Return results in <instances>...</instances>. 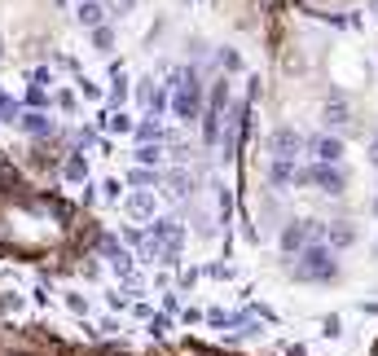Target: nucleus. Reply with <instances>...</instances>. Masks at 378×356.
Instances as JSON below:
<instances>
[{
  "label": "nucleus",
  "instance_id": "obj_12",
  "mask_svg": "<svg viewBox=\"0 0 378 356\" xmlns=\"http://www.w3.org/2000/svg\"><path fill=\"white\" fill-rule=\"evenodd\" d=\"M168 193H172V198L194 193V176H189V172H172V176H168Z\"/></svg>",
  "mask_w": 378,
  "mask_h": 356
},
{
  "label": "nucleus",
  "instance_id": "obj_8",
  "mask_svg": "<svg viewBox=\"0 0 378 356\" xmlns=\"http://www.w3.org/2000/svg\"><path fill=\"white\" fill-rule=\"evenodd\" d=\"M75 18H79V27H102L106 18H110V13H106V5H102V0H79V5H75Z\"/></svg>",
  "mask_w": 378,
  "mask_h": 356
},
{
  "label": "nucleus",
  "instance_id": "obj_10",
  "mask_svg": "<svg viewBox=\"0 0 378 356\" xmlns=\"http://www.w3.org/2000/svg\"><path fill=\"white\" fill-rule=\"evenodd\" d=\"M128 216L133 220H154V198L150 193H133V198H128Z\"/></svg>",
  "mask_w": 378,
  "mask_h": 356
},
{
  "label": "nucleus",
  "instance_id": "obj_24",
  "mask_svg": "<svg viewBox=\"0 0 378 356\" xmlns=\"http://www.w3.org/2000/svg\"><path fill=\"white\" fill-rule=\"evenodd\" d=\"M58 5H71V0H58Z\"/></svg>",
  "mask_w": 378,
  "mask_h": 356
},
{
  "label": "nucleus",
  "instance_id": "obj_15",
  "mask_svg": "<svg viewBox=\"0 0 378 356\" xmlns=\"http://www.w3.org/2000/svg\"><path fill=\"white\" fill-rule=\"evenodd\" d=\"M110 75H114V79H110V97H114V102H123V93H128V75H123L119 67H114Z\"/></svg>",
  "mask_w": 378,
  "mask_h": 356
},
{
  "label": "nucleus",
  "instance_id": "obj_20",
  "mask_svg": "<svg viewBox=\"0 0 378 356\" xmlns=\"http://www.w3.org/2000/svg\"><path fill=\"white\" fill-rule=\"evenodd\" d=\"M22 128H31V132H44V115H27Z\"/></svg>",
  "mask_w": 378,
  "mask_h": 356
},
{
  "label": "nucleus",
  "instance_id": "obj_26",
  "mask_svg": "<svg viewBox=\"0 0 378 356\" xmlns=\"http://www.w3.org/2000/svg\"><path fill=\"white\" fill-rule=\"evenodd\" d=\"M374 216H378V203H374Z\"/></svg>",
  "mask_w": 378,
  "mask_h": 356
},
{
  "label": "nucleus",
  "instance_id": "obj_14",
  "mask_svg": "<svg viewBox=\"0 0 378 356\" xmlns=\"http://www.w3.org/2000/svg\"><path fill=\"white\" fill-rule=\"evenodd\" d=\"M102 5H106L110 18H123V13H133V9H137V0H102Z\"/></svg>",
  "mask_w": 378,
  "mask_h": 356
},
{
  "label": "nucleus",
  "instance_id": "obj_13",
  "mask_svg": "<svg viewBox=\"0 0 378 356\" xmlns=\"http://www.w3.org/2000/svg\"><path fill=\"white\" fill-rule=\"evenodd\" d=\"M93 48H97V53H110V48H114V31H110V22L93 27Z\"/></svg>",
  "mask_w": 378,
  "mask_h": 356
},
{
  "label": "nucleus",
  "instance_id": "obj_25",
  "mask_svg": "<svg viewBox=\"0 0 378 356\" xmlns=\"http://www.w3.org/2000/svg\"><path fill=\"white\" fill-rule=\"evenodd\" d=\"M0 53H5V40H0Z\"/></svg>",
  "mask_w": 378,
  "mask_h": 356
},
{
  "label": "nucleus",
  "instance_id": "obj_5",
  "mask_svg": "<svg viewBox=\"0 0 378 356\" xmlns=\"http://www.w3.org/2000/svg\"><path fill=\"white\" fill-rule=\"evenodd\" d=\"M269 150H273V158H299V150H304V137L299 132H290V128H277V132L269 137Z\"/></svg>",
  "mask_w": 378,
  "mask_h": 356
},
{
  "label": "nucleus",
  "instance_id": "obj_16",
  "mask_svg": "<svg viewBox=\"0 0 378 356\" xmlns=\"http://www.w3.org/2000/svg\"><path fill=\"white\" fill-rule=\"evenodd\" d=\"M133 185H137V189H150V185H158V176H154V172H141V167H137V172H133Z\"/></svg>",
  "mask_w": 378,
  "mask_h": 356
},
{
  "label": "nucleus",
  "instance_id": "obj_7",
  "mask_svg": "<svg viewBox=\"0 0 378 356\" xmlns=\"http://www.w3.org/2000/svg\"><path fill=\"white\" fill-rule=\"evenodd\" d=\"M321 238H325V247H330V251H343V247H352L356 229L348 220H335V224H325V229H321Z\"/></svg>",
  "mask_w": 378,
  "mask_h": 356
},
{
  "label": "nucleus",
  "instance_id": "obj_1",
  "mask_svg": "<svg viewBox=\"0 0 378 356\" xmlns=\"http://www.w3.org/2000/svg\"><path fill=\"white\" fill-rule=\"evenodd\" d=\"M335 273H339V264H335V251L325 242H312L304 255H295V278L299 282H330Z\"/></svg>",
  "mask_w": 378,
  "mask_h": 356
},
{
  "label": "nucleus",
  "instance_id": "obj_2",
  "mask_svg": "<svg viewBox=\"0 0 378 356\" xmlns=\"http://www.w3.org/2000/svg\"><path fill=\"white\" fill-rule=\"evenodd\" d=\"M299 185H317L325 193H343L348 189V172L339 163H312L308 172H299Z\"/></svg>",
  "mask_w": 378,
  "mask_h": 356
},
{
  "label": "nucleus",
  "instance_id": "obj_17",
  "mask_svg": "<svg viewBox=\"0 0 378 356\" xmlns=\"http://www.w3.org/2000/svg\"><path fill=\"white\" fill-rule=\"evenodd\" d=\"M137 137H141L145 145H154V141H158V123H141V128H137Z\"/></svg>",
  "mask_w": 378,
  "mask_h": 356
},
{
  "label": "nucleus",
  "instance_id": "obj_22",
  "mask_svg": "<svg viewBox=\"0 0 378 356\" xmlns=\"http://www.w3.org/2000/svg\"><path fill=\"white\" fill-rule=\"evenodd\" d=\"M370 158H374V163H378V141H374V150H370Z\"/></svg>",
  "mask_w": 378,
  "mask_h": 356
},
{
  "label": "nucleus",
  "instance_id": "obj_19",
  "mask_svg": "<svg viewBox=\"0 0 378 356\" xmlns=\"http://www.w3.org/2000/svg\"><path fill=\"white\" fill-rule=\"evenodd\" d=\"M220 62H224V67H229V71H238V67H242V57L234 53V48H224V53H220Z\"/></svg>",
  "mask_w": 378,
  "mask_h": 356
},
{
  "label": "nucleus",
  "instance_id": "obj_6",
  "mask_svg": "<svg viewBox=\"0 0 378 356\" xmlns=\"http://www.w3.org/2000/svg\"><path fill=\"white\" fill-rule=\"evenodd\" d=\"M308 145H312V158H317V163H339V158H343V141H339L335 132L312 137Z\"/></svg>",
  "mask_w": 378,
  "mask_h": 356
},
{
  "label": "nucleus",
  "instance_id": "obj_11",
  "mask_svg": "<svg viewBox=\"0 0 378 356\" xmlns=\"http://www.w3.org/2000/svg\"><path fill=\"white\" fill-rule=\"evenodd\" d=\"M321 115H325V123H335V128L352 123V110H348V102H339V97H335V102H325V110H321Z\"/></svg>",
  "mask_w": 378,
  "mask_h": 356
},
{
  "label": "nucleus",
  "instance_id": "obj_4",
  "mask_svg": "<svg viewBox=\"0 0 378 356\" xmlns=\"http://www.w3.org/2000/svg\"><path fill=\"white\" fill-rule=\"evenodd\" d=\"M224 106H229V84L220 79L216 88H211V102L203 110V123H207V141H216L220 137V115H224Z\"/></svg>",
  "mask_w": 378,
  "mask_h": 356
},
{
  "label": "nucleus",
  "instance_id": "obj_23",
  "mask_svg": "<svg viewBox=\"0 0 378 356\" xmlns=\"http://www.w3.org/2000/svg\"><path fill=\"white\" fill-rule=\"evenodd\" d=\"M370 9H374V13H378V0H370Z\"/></svg>",
  "mask_w": 378,
  "mask_h": 356
},
{
  "label": "nucleus",
  "instance_id": "obj_21",
  "mask_svg": "<svg viewBox=\"0 0 378 356\" xmlns=\"http://www.w3.org/2000/svg\"><path fill=\"white\" fill-rule=\"evenodd\" d=\"M110 128H114V132H128V128H133V119H128V115H114Z\"/></svg>",
  "mask_w": 378,
  "mask_h": 356
},
{
  "label": "nucleus",
  "instance_id": "obj_18",
  "mask_svg": "<svg viewBox=\"0 0 378 356\" xmlns=\"http://www.w3.org/2000/svg\"><path fill=\"white\" fill-rule=\"evenodd\" d=\"M141 163H158V158H163V150H158V145H141Z\"/></svg>",
  "mask_w": 378,
  "mask_h": 356
},
{
  "label": "nucleus",
  "instance_id": "obj_3",
  "mask_svg": "<svg viewBox=\"0 0 378 356\" xmlns=\"http://www.w3.org/2000/svg\"><path fill=\"white\" fill-rule=\"evenodd\" d=\"M312 242H321V224L299 220V224H290V229L282 233V251H286V255H304Z\"/></svg>",
  "mask_w": 378,
  "mask_h": 356
},
{
  "label": "nucleus",
  "instance_id": "obj_9",
  "mask_svg": "<svg viewBox=\"0 0 378 356\" xmlns=\"http://www.w3.org/2000/svg\"><path fill=\"white\" fill-rule=\"evenodd\" d=\"M273 185H277V189L299 185V167H295L290 158H277V163H273Z\"/></svg>",
  "mask_w": 378,
  "mask_h": 356
}]
</instances>
